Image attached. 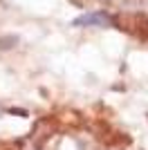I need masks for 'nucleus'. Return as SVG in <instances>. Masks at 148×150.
I'll return each mask as SVG.
<instances>
[{
  "label": "nucleus",
  "mask_w": 148,
  "mask_h": 150,
  "mask_svg": "<svg viewBox=\"0 0 148 150\" xmlns=\"http://www.w3.org/2000/svg\"><path fill=\"white\" fill-rule=\"evenodd\" d=\"M108 23H110V18L103 13H88V16H81L74 20V25H99V27L108 25Z\"/></svg>",
  "instance_id": "nucleus-1"
}]
</instances>
